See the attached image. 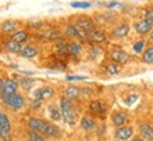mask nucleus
<instances>
[{
    "instance_id": "obj_1",
    "label": "nucleus",
    "mask_w": 153,
    "mask_h": 141,
    "mask_svg": "<svg viewBox=\"0 0 153 141\" xmlns=\"http://www.w3.org/2000/svg\"><path fill=\"white\" fill-rule=\"evenodd\" d=\"M60 112H62V117H63V120L66 123H74L76 113H74L72 101L65 98V96L60 98Z\"/></svg>"
},
{
    "instance_id": "obj_2",
    "label": "nucleus",
    "mask_w": 153,
    "mask_h": 141,
    "mask_svg": "<svg viewBox=\"0 0 153 141\" xmlns=\"http://www.w3.org/2000/svg\"><path fill=\"white\" fill-rule=\"evenodd\" d=\"M74 25L77 27L79 34H80V37H82V38H87L88 32H91L94 28H96L94 21L90 18V17H86V15H83V17H80V18L76 20Z\"/></svg>"
},
{
    "instance_id": "obj_3",
    "label": "nucleus",
    "mask_w": 153,
    "mask_h": 141,
    "mask_svg": "<svg viewBox=\"0 0 153 141\" xmlns=\"http://www.w3.org/2000/svg\"><path fill=\"white\" fill-rule=\"evenodd\" d=\"M1 101H3L9 108H11V109H14V110L21 109L24 105H25V99H24V96L20 95V94H13V95H9V96H3Z\"/></svg>"
},
{
    "instance_id": "obj_4",
    "label": "nucleus",
    "mask_w": 153,
    "mask_h": 141,
    "mask_svg": "<svg viewBox=\"0 0 153 141\" xmlns=\"http://www.w3.org/2000/svg\"><path fill=\"white\" fill-rule=\"evenodd\" d=\"M110 57H111V62H114L117 64H125L131 60V56L126 53L125 50L120 49V48H114L110 52Z\"/></svg>"
},
{
    "instance_id": "obj_5",
    "label": "nucleus",
    "mask_w": 153,
    "mask_h": 141,
    "mask_svg": "<svg viewBox=\"0 0 153 141\" xmlns=\"http://www.w3.org/2000/svg\"><path fill=\"white\" fill-rule=\"evenodd\" d=\"M17 90H19V84H17V81L13 80V78H6L4 84H3V88L0 90V98L13 95V94H17Z\"/></svg>"
},
{
    "instance_id": "obj_6",
    "label": "nucleus",
    "mask_w": 153,
    "mask_h": 141,
    "mask_svg": "<svg viewBox=\"0 0 153 141\" xmlns=\"http://www.w3.org/2000/svg\"><path fill=\"white\" fill-rule=\"evenodd\" d=\"M134 28H135V31H136V34L146 35V34H150V31L153 29V23L148 18H143V20L136 21L134 24Z\"/></svg>"
},
{
    "instance_id": "obj_7",
    "label": "nucleus",
    "mask_w": 153,
    "mask_h": 141,
    "mask_svg": "<svg viewBox=\"0 0 153 141\" xmlns=\"http://www.w3.org/2000/svg\"><path fill=\"white\" fill-rule=\"evenodd\" d=\"M131 31V25L128 23H122L120 25H117L114 29L111 31V35L114 39H122V38H125Z\"/></svg>"
},
{
    "instance_id": "obj_8",
    "label": "nucleus",
    "mask_w": 153,
    "mask_h": 141,
    "mask_svg": "<svg viewBox=\"0 0 153 141\" xmlns=\"http://www.w3.org/2000/svg\"><path fill=\"white\" fill-rule=\"evenodd\" d=\"M87 39L90 42H93V43H102V42L107 41V34L102 31V29H97V28H94L91 32H88Z\"/></svg>"
},
{
    "instance_id": "obj_9",
    "label": "nucleus",
    "mask_w": 153,
    "mask_h": 141,
    "mask_svg": "<svg viewBox=\"0 0 153 141\" xmlns=\"http://www.w3.org/2000/svg\"><path fill=\"white\" fill-rule=\"evenodd\" d=\"M90 110H91L94 115H98L101 119H104V115H105V112H107V105H105V102H102V101H93V102L90 104Z\"/></svg>"
},
{
    "instance_id": "obj_10",
    "label": "nucleus",
    "mask_w": 153,
    "mask_h": 141,
    "mask_svg": "<svg viewBox=\"0 0 153 141\" xmlns=\"http://www.w3.org/2000/svg\"><path fill=\"white\" fill-rule=\"evenodd\" d=\"M19 29V21L16 20H6L0 24V31L4 34H14Z\"/></svg>"
},
{
    "instance_id": "obj_11",
    "label": "nucleus",
    "mask_w": 153,
    "mask_h": 141,
    "mask_svg": "<svg viewBox=\"0 0 153 141\" xmlns=\"http://www.w3.org/2000/svg\"><path fill=\"white\" fill-rule=\"evenodd\" d=\"M45 126H47V122L42 120V119L31 117L30 120H28V127H30V130H33V131H37V133H41L42 134Z\"/></svg>"
},
{
    "instance_id": "obj_12",
    "label": "nucleus",
    "mask_w": 153,
    "mask_h": 141,
    "mask_svg": "<svg viewBox=\"0 0 153 141\" xmlns=\"http://www.w3.org/2000/svg\"><path fill=\"white\" fill-rule=\"evenodd\" d=\"M80 94H82V90L76 85H68L65 88V91H63V96L68 98V99H70V101L77 99L80 96Z\"/></svg>"
},
{
    "instance_id": "obj_13",
    "label": "nucleus",
    "mask_w": 153,
    "mask_h": 141,
    "mask_svg": "<svg viewBox=\"0 0 153 141\" xmlns=\"http://www.w3.org/2000/svg\"><path fill=\"white\" fill-rule=\"evenodd\" d=\"M134 134V129L129 127V126H125V127H120L118 130L115 131V137L118 138L120 141H126L129 140L131 137Z\"/></svg>"
},
{
    "instance_id": "obj_14",
    "label": "nucleus",
    "mask_w": 153,
    "mask_h": 141,
    "mask_svg": "<svg viewBox=\"0 0 153 141\" xmlns=\"http://www.w3.org/2000/svg\"><path fill=\"white\" fill-rule=\"evenodd\" d=\"M38 53H39V50H38L37 46L30 45V46H24L19 55L21 56V57H25V59H33V57L38 56Z\"/></svg>"
},
{
    "instance_id": "obj_15",
    "label": "nucleus",
    "mask_w": 153,
    "mask_h": 141,
    "mask_svg": "<svg viewBox=\"0 0 153 141\" xmlns=\"http://www.w3.org/2000/svg\"><path fill=\"white\" fill-rule=\"evenodd\" d=\"M10 39L19 42L20 45H21V43H25V42L30 39V34H28L27 31H24V29H20V31L11 34V38H10Z\"/></svg>"
},
{
    "instance_id": "obj_16",
    "label": "nucleus",
    "mask_w": 153,
    "mask_h": 141,
    "mask_svg": "<svg viewBox=\"0 0 153 141\" xmlns=\"http://www.w3.org/2000/svg\"><path fill=\"white\" fill-rule=\"evenodd\" d=\"M126 119H128V116H126L125 112H114L112 116H111L112 123H114L115 126H118V127H121V126L125 124Z\"/></svg>"
},
{
    "instance_id": "obj_17",
    "label": "nucleus",
    "mask_w": 153,
    "mask_h": 141,
    "mask_svg": "<svg viewBox=\"0 0 153 141\" xmlns=\"http://www.w3.org/2000/svg\"><path fill=\"white\" fill-rule=\"evenodd\" d=\"M4 49L9 52V53H13V55H16V53H20L21 52V45H20L19 42L13 41V39H9V41L4 43Z\"/></svg>"
},
{
    "instance_id": "obj_18",
    "label": "nucleus",
    "mask_w": 153,
    "mask_h": 141,
    "mask_svg": "<svg viewBox=\"0 0 153 141\" xmlns=\"http://www.w3.org/2000/svg\"><path fill=\"white\" fill-rule=\"evenodd\" d=\"M60 134V130L56 126H53V124H49V123L47 122V126H45V129H44V131H42V136L44 137H59Z\"/></svg>"
},
{
    "instance_id": "obj_19",
    "label": "nucleus",
    "mask_w": 153,
    "mask_h": 141,
    "mask_svg": "<svg viewBox=\"0 0 153 141\" xmlns=\"http://www.w3.org/2000/svg\"><path fill=\"white\" fill-rule=\"evenodd\" d=\"M139 130H140V134H142L143 138H148V140H150V141L153 140V127L149 123H142Z\"/></svg>"
},
{
    "instance_id": "obj_20",
    "label": "nucleus",
    "mask_w": 153,
    "mask_h": 141,
    "mask_svg": "<svg viewBox=\"0 0 153 141\" xmlns=\"http://www.w3.org/2000/svg\"><path fill=\"white\" fill-rule=\"evenodd\" d=\"M80 126L86 130V131H91L96 129V122H94L93 117H90V116H84L82 119V122H80Z\"/></svg>"
},
{
    "instance_id": "obj_21",
    "label": "nucleus",
    "mask_w": 153,
    "mask_h": 141,
    "mask_svg": "<svg viewBox=\"0 0 153 141\" xmlns=\"http://www.w3.org/2000/svg\"><path fill=\"white\" fill-rule=\"evenodd\" d=\"M142 62L145 64H153V46H148L142 53Z\"/></svg>"
},
{
    "instance_id": "obj_22",
    "label": "nucleus",
    "mask_w": 153,
    "mask_h": 141,
    "mask_svg": "<svg viewBox=\"0 0 153 141\" xmlns=\"http://www.w3.org/2000/svg\"><path fill=\"white\" fill-rule=\"evenodd\" d=\"M65 34H66V37H69V38H82L79 34V29H77V27L74 24H68L66 25Z\"/></svg>"
},
{
    "instance_id": "obj_23",
    "label": "nucleus",
    "mask_w": 153,
    "mask_h": 141,
    "mask_svg": "<svg viewBox=\"0 0 153 141\" xmlns=\"http://www.w3.org/2000/svg\"><path fill=\"white\" fill-rule=\"evenodd\" d=\"M68 46H69V55L73 56V57H77V56L82 53V49H83L79 42H74V41L70 42Z\"/></svg>"
},
{
    "instance_id": "obj_24",
    "label": "nucleus",
    "mask_w": 153,
    "mask_h": 141,
    "mask_svg": "<svg viewBox=\"0 0 153 141\" xmlns=\"http://www.w3.org/2000/svg\"><path fill=\"white\" fill-rule=\"evenodd\" d=\"M48 110H49V116L52 117V120H60V117H62V112L58 109L56 105H49Z\"/></svg>"
},
{
    "instance_id": "obj_25",
    "label": "nucleus",
    "mask_w": 153,
    "mask_h": 141,
    "mask_svg": "<svg viewBox=\"0 0 153 141\" xmlns=\"http://www.w3.org/2000/svg\"><path fill=\"white\" fill-rule=\"evenodd\" d=\"M69 43H65V42H58V45H56V52L59 53L60 56H68L69 55Z\"/></svg>"
},
{
    "instance_id": "obj_26",
    "label": "nucleus",
    "mask_w": 153,
    "mask_h": 141,
    "mask_svg": "<svg viewBox=\"0 0 153 141\" xmlns=\"http://www.w3.org/2000/svg\"><path fill=\"white\" fill-rule=\"evenodd\" d=\"M0 127L6 129V130H11V124H10L9 119H7V116L1 110H0Z\"/></svg>"
},
{
    "instance_id": "obj_27",
    "label": "nucleus",
    "mask_w": 153,
    "mask_h": 141,
    "mask_svg": "<svg viewBox=\"0 0 153 141\" xmlns=\"http://www.w3.org/2000/svg\"><path fill=\"white\" fill-rule=\"evenodd\" d=\"M39 90H41V96H42V99H45V98H49V96H52L53 94H55L53 88H52V87H49V85L41 87Z\"/></svg>"
},
{
    "instance_id": "obj_28",
    "label": "nucleus",
    "mask_w": 153,
    "mask_h": 141,
    "mask_svg": "<svg viewBox=\"0 0 153 141\" xmlns=\"http://www.w3.org/2000/svg\"><path fill=\"white\" fill-rule=\"evenodd\" d=\"M145 45H146L145 39H140V41L135 42V43H134V52H135V53H138V55H142V53H143V50L146 49V48H145Z\"/></svg>"
},
{
    "instance_id": "obj_29",
    "label": "nucleus",
    "mask_w": 153,
    "mask_h": 141,
    "mask_svg": "<svg viewBox=\"0 0 153 141\" xmlns=\"http://www.w3.org/2000/svg\"><path fill=\"white\" fill-rule=\"evenodd\" d=\"M105 70L108 71V74H111V76H117V74L120 73V66L117 63H114V62H111V63H108L105 66Z\"/></svg>"
},
{
    "instance_id": "obj_30",
    "label": "nucleus",
    "mask_w": 153,
    "mask_h": 141,
    "mask_svg": "<svg viewBox=\"0 0 153 141\" xmlns=\"http://www.w3.org/2000/svg\"><path fill=\"white\" fill-rule=\"evenodd\" d=\"M27 137L30 141H45L44 140V136H42L41 133L33 131V130H30V131L27 133Z\"/></svg>"
},
{
    "instance_id": "obj_31",
    "label": "nucleus",
    "mask_w": 153,
    "mask_h": 141,
    "mask_svg": "<svg viewBox=\"0 0 153 141\" xmlns=\"http://www.w3.org/2000/svg\"><path fill=\"white\" fill-rule=\"evenodd\" d=\"M70 6L73 9H90L91 3L90 1H70Z\"/></svg>"
},
{
    "instance_id": "obj_32",
    "label": "nucleus",
    "mask_w": 153,
    "mask_h": 141,
    "mask_svg": "<svg viewBox=\"0 0 153 141\" xmlns=\"http://www.w3.org/2000/svg\"><path fill=\"white\" fill-rule=\"evenodd\" d=\"M0 137L3 141H11V130H6V129L0 127Z\"/></svg>"
},
{
    "instance_id": "obj_33",
    "label": "nucleus",
    "mask_w": 153,
    "mask_h": 141,
    "mask_svg": "<svg viewBox=\"0 0 153 141\" xmlns=\"http://www.w3.org/2000/svg\"><path fill=\"white\" fill-rule=\"evenodd\" d=\"M21 85H23V88L25 91H30L34 85V80H31V78H24L23 81H21Z\"/></svg>"
},
{
    "instance_id": "obj_34",
    "label": "nucleus",
    "mask_w": 153,
    "mask_h": 141,
    "mask_svg": "<svg viewBox=\"0 0 153 141\" xmlns=\"http://www.w3.org/2000/svg\"><path fill=\"white\" fill-rule=\"evenodd\" d=\"M138 98H139V95H138V94H131V95L125 99V104L126 105H134V102H136V101H138Z\"/></svg>"
},
{
    "instance_id": "obj_35",
    "label": "nucleus",
    "mask_w": 153,
    "mask_h": 141,
    "mask_svg": "<svg viewBox=\"0 0 153 141\" xmlns=\"http://www.w3.org/2000/svg\"><path fill=\"white\" fill-rule=\"evenodd\" d=\"M66 80L68 81H84V80H87V77H84V76H68Z\"/></svg>"
},
{
    "instance_id": "obj_36",
    "label": "nucleus",
    "mask_w": 153,
    "mask_h": 141,
    "mask_svg": "<svg viewBox=\"0 0 153 141\" xmlns=\"http://www.w3.org/2000/svg\"><path fill=\"white\" fill-rule=\"evenodd\" d=\"M107 9H112V7H122V4L121 3H118V1H110V3H107L105 4Z\"/></svg>"
},
{
    "instance_id": "obj_37",
    "label": "nucleus",
    "mask_w": 153,
    "mask_h": 141,
    "mask_svg": "<svg viewBox=\"0 0 153 141\" xmlns=\"http://www.w3.org/2000/svg\"><path fill=\"white\" fill-rule=\"evenodd\" d=\"M145 15H146V17H145V18L150 20V21H152V23H153V9L148 10V11H146V14H145Z\"/></svg>"
},
{
    "instance_id": "obj_38",
    "label": "nucleus",
    "mask_w": 153,
    "mask_h": 141,
    "mask_svg": "<svg viewBox=\"0 0 153 141\" xmlns=\"http://www.w3.org/2000/svg\"><path fill=\"white\" fill-rule=\"evenodd\" d=\"M39 105H41V101L35 99V101L33 102V105H31V106H33V108H39Z\"/></svg>"
},
{
    "instance_id": "obj_39",
    "label": "nucleus",
    "mask_w": 153,
    "mask_h": 141,
    "mask_svg": "<svg viewBox=\"0 0 153 141\" xmlns=\"http://www.w3.org/2000/svg\"><path fill=\"white\" fill-rule=\"evenodd\" d=\"M3 84H4V80H3V78L0 77V90L3 88Z\"/></svg>"
},
{
    "instance_id": "obj_40",
    "label": "nucleus",
    "mask_w": 153,
    "mask_h": 141,
    "mask_svg": "<svg viewBox=\"0 0 153 141\" xmlns=\"http://www.w3.org/2000/svg\"><path fill=\"white\" fill-rule=\"evenodd\" d=\"M149 39H150V41L153 42V29L150 31V34H149Z\"/></svg>"
},
{
    "instance_id": "obj_41",
    "label": "nucleus",
    "mask_w": 153,
    "mask_h": 141,
    "mask_svg": "<svg viewBox=\"0 0 153 141\" xmlns=\"http://www.w3.org/2000/svg\"><path fill=\"white\" fill-rule=\"evenodd\" d=\"M134 141H145L143 138H139V137H136V138H134Z\"/></svg>"
}]
</instances>
